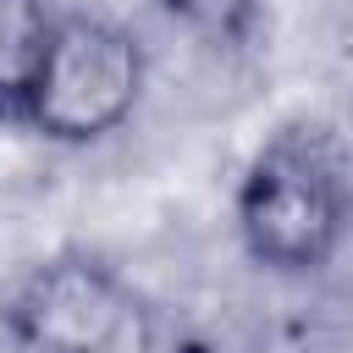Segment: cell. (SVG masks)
Listing matches in <instances>:
<instances>
[{"label":"cell","instance_id":"6da1fadb","mask_svg":"<svg viewBox=\"0 0 353 353\" xmlns=\"http://www.w3.org/2000/svg\"><path fill=\"white\" fill-rule=\"evenodd\" d=\"M232 226L265 276H320L353 226V182L336 143L320 127L270 132L237 176Z\"/></svg>","mask_w":353,"mask_h":353},{"label":"cell","instance_id":"7a4b0ae2","mask_svg":"<svg viewBox=\"0 0 353 353\" xmlns=\"http://www.w3.org/2000/svg\"><path fill=\"white\" fill-rule=\"evenodd\" d=\"M143 77H149L143 44L121 22L72 11L55 28V44L44 55V72H39L17 127H28L33 138L61 143V149L99 143L132 121V110L143 99Z\"/></svg>","mask_w":353,"mask_h":353},{"label":"cell","instance_id":"3957f363","mask_svg":"<svg viewBox=\"0 0 353 353\" xmlns=\"http://www.w3.org/2000/svg\"><path fill=\"white\" fill-rule=\"evenodd\" d=\"M0 320L22 353H121L138 325V292L99 254L66 248L11 287Z\"/></svg>","mask_w":353,"mask_h":353},{"label":"cell","instance_id":"277c9868","mask_svg":"<svg viewBox=\"0 0 353 353\" xmlns=\"http://www.w3.org/2000/svg\"><path fill=\"white\" fill-rule=\"evenodd\" d=\"M61 17L50 0H0V121H22Z\"/></svg>","mask_w":353,"mask_h":353},{"label":"cell","instance_id":"5b68a950","mask_svg":"<svg viewBox=\"0 0 353 353\" xmlns=\"http://www.w3.org/2000/svg\"><path fill=\"white\" fill-rule=\"evenodd\" d=\"M165 353H215V347H210L204 336H176V342H171Z\"/></svg>","mask_w":353,"mask_h":353}]
</instances>
